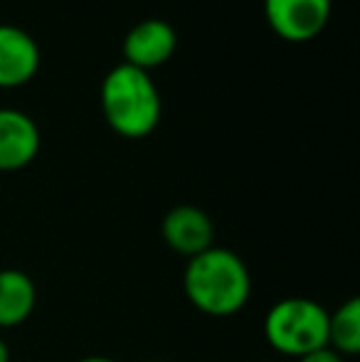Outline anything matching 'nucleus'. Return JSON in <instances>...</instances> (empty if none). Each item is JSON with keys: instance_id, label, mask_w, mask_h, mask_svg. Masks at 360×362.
<instances>
[{"instance_id": "nucleus-5", "label": "nucleus", "mask_w": 360, "mask_h": 362, "mask_svg": "<svg viewBox=\"0 0 360 362\" xmlns=\"http://www.w3.org/2000/svg\"><path fill=\"white\" fill-rule=\"evenodd\" d=\"M175 47H178V35L166 20H141L124 37V62L136 69L151 72L168 62Z\"/></svg>"}, {"instance_id": "nucleus-9", "label": "nucleus", "mask_w": 360, "mask_h": 362, "mask_svg": "<svg viewBox=\"0 0 360 362\" xmlns=\"http://www.w3.org/2000/svg\"><path fill=\"white\" fill-rule=\"evenodd\" d=\"M37 291L33 279L18 269L0 272V328H18L33 315Z\"/></svg>"}, {"instance_id": "nucleus-7", "label": "nucleus", "mask_w": 360, "mask_h": 362, "mask_svg": "<svg viewBox=\"0 0 360 362\" xmlns=\"http://www.w3.org/2000/svg\"><path fill=\"white\" fill-rule=\"evenodd\" d=\"M161 234L163 242L168 244L173 252L182 254V257L192 259L197 254H202L205 249L212 247L215 239V229L207 217V212H202L195 205H178L163 217L161 224Z\"/></svg>"}, {"instance_id": "nucleus-8", "label": "nucleus", "mask_w": 360, "mask_h": 362, "mask_svg": "<svg viewBox=\"0 0 360 362\" xmlns=\"http://www.w3.org/2000/svg\"><path fill=\"white\" fill-rule=\"evenodd\" d=\"M37 69L40 47L33 35L15 25H0V89L28 84Z\"/></svg>"}, {"instance_id": "nucleus-11", "label": "nucleus", "mask_w": 360, "mask_h": 362, "mask_svg": "<svg viewBox=\"0 0 360 362\" xmlns=\"http://www.w3.org/2000/svg\"><path fill=\"white\" fill-rule=\"evenodd\" d=\"M298 362H343V358L336 353V350L326 345V348H318V350H311V353L301 355Z\"/></svg>"}, {"instance_id": "nucleus-2", "label": "nucleus", "mask_w": 360, "mask_h": 362, "mask_svg": "<svg viewBox=\"0 0 360 362\" xmlns=\"http://www.w3.org/2000/svg\"><path fill=\"white\" fill-rule=\"evenodd\" d=\"M101 114L121 139H146L163 116L158 86L144 69L116 64L101 81Z\"/></svg>"}, {"instance_id": "nucleus-4", "label": "nucleus", "mask_w": 360, "mask_h": 362, "mask_svg": "<svg viewBox=\"0 0 360 362\" xmlns=\"http://www.w3.org/2000/svg\"><path fill=\"white\" fill-rule=\"evenodd\" d=\"M267 23L286 42H311L326 30L331 0H265Z\"/></svg>"}, {"instance_id": "nucleus-6", "label": "nucleus", "mask_w": 360, "mask_h": 362, "mask_svg": "<svg viewBox=\"0 0 360 362\" xmlns=\"http://www.w3.org/2000/svg\"><path fill=\"white\" fill-rule=\"evenodd\" d=\"M40 153V129L25 111L0 109V173L28 168Z\"/></svg>"}, {"instance_id": "nucleus-12", "label": "nucleus", "mask_w": 360, "mask_h": 362, "mask_svg": "<svg viewBox=\"0 0 360 362\" xmlns=\"http://www.w3.org/2000/svg\"><path fill=\"white\" fill-rule=\"evenodd\" d=\"M0 362H10V350L3 338H0Z\"/></svg>"}, {"instance_id": "nucleus-3", "label": "nucleus", "mask_w": 360, "mask_h": 362, "mask_svg": "<svg viewBox=\"0 0 360 362\" xmlns=\"http://www.w3.org/2000/svg\"><path fill=\"white\" fill-rule=\"evenodd\" d=\"M265 335L277 353L301 358L328 345V310L311 298H284L267 313Z\"/></svg>"}, {"instance_id": "nucleus-14", "label": "nucleus", "mask_w": 360, "mask_h": 362, "mask_svg": "<svg viewBox=\"0 0 360 362\" xmlns=\"http://www.w3.org/2000/svg\"><path fill=\"white\" fill-rule=\"evenodd\" d=\"M151 362H163V360H151Z\"/></svg>"}, {"instance_id": "nucleus-10", "label": "nucleus", "mask_w": 360, "mask_h": 362, "mask_svg": "<svg viewBox=\"0 0 360 362\" xmlns=\"http://www.w3.org/2000/svg\"><path fill=\"white\" fill-rule=\"evenodd\" d=\"M328 348L341 358L360 353V298H348L336 313H328Z\"/></svg>"}, {"instance_id": "nucleus-1", "label": "nucleus", "mask_w": 360, "mask_h": 362, "mask_svg": "<svg viewBox=\"0 0 360 362\" xmlns=\"http://www.w3.org/2000/svg\"><path fill=\"white\" fill-rule=\"evenodd\" d=\"M185 296L197 310L215 318L240 313L252 293L247 264L230 249L210 247L192 257L182 274Z\"/></svg>"}, {"instance_id": "nucleus-13", "label": "nucleus", "mask_w": 360, "mask_h": 362, "mask_svg": "<svg viewBox=\"0 0 360 362\" xmlns=\"http://www.w3.org/2000/svg\"><path fill=\"white\" fill-rule=\"evenodd\" d=\"M79 362H116V360H111V358H101V355H91V358H84V360H79Z\"/></svg>"}]
</instances>
